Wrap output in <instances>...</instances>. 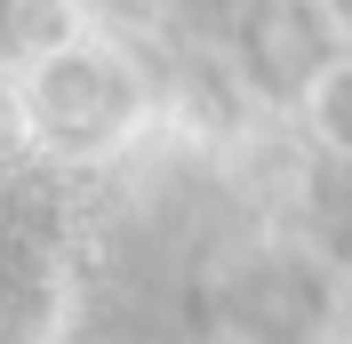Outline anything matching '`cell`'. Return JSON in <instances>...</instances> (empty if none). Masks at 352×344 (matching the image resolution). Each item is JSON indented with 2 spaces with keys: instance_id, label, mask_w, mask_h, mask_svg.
Here are the masks:
<instances>
[{
  "instance_id": "cell-2",
  "label": "cell",
  "mask_w": 352,
  "mask_h": 344,
  "mask_svg": "<svg viewBox=\"0 0 352 344\" xmlns=\"http://www.w3.org/2000/svg\"><path fill=\"white\" fill-rule=\"evenodd\" d=\"M296 105H305V129L320 136L336 160H352V56H329V65L296 88Z\"/></svg>"
},
{
  "instance_id": "cell-1",
  "label": "cell",
  "mask_w": 352,
  "mask_h": 344,
  "mask_svg": "<svg viewBox=\"0 0 352 344\" xmlns=\"http://www.w3.org/2000/svg\"><path fill=\"white\" fill-rule=\"evenodd\" d=\"M32 129L65 136V144H96V136L129 112V80H120V65H112L104 48H56L41 72H32Z\"/></svg>"
}]
</instances>
